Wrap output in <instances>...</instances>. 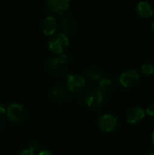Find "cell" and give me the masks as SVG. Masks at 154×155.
Returning <instances> with one entry per match:
<instances>
[{"label":"cell","instance_id":"6da1fadb","mask_svg":"<svg viewBox=\"0 0 154 155\" xmlns=\"http://www.w3.org/2000/svg\"><path fill=\"white\" fill-rule=\"evenodd\" d=\"M68 46H69V38L65 34L63 33L54 35L48 44V47L50 51L55 55H61L64 54Z\"/></svg>","mask_w":154,"mask_h":155},{"label":"cell","instance_id":"7a4b0ae2","mask_svg":"<svg viewBox=\"0 0 154 155\" xmlns=\"http://www.w3.org/2000/svg\"><path fill=\"white\" fill-rule=\"evenodd\" d=\"M98 127L101 131L104 133H112L114 132L119 126L118 118L113 114H103L97 120Z\"/></svg>","mask_w":154,"mask_h":155},{"label":"cell","instance_id":"3957f363","mask_svg":"<svg viewBox=\"0 0 154 155\" xmlns=\"http://www.w3.org/2000/svg\"><path fill=\"white\" fill-rule=\"evenodd\" d=\"M5 115L13 124H21L25 119V109L23 105L17 103H13L5 108Z\"/></svg>","mask_w":154,"mask_h":155},{"label":"cell","instance_id":"277c9868","mask_svg":"<svg viewBox=\"0 0 154 155\" xmlns=\"http://www.w3.org/2000/svg\"><path fill=\"white\" fill-rule=\"evenodd\" d=\"M140 80H141V74L135 69H128L123 71L119 78L120 84L124 88H131L137 85Z\"/></svg>","mask_w":154,"mask_h":155},{"label":"cell","instance_id":"5b68a950","mask_svg":"<svg viewBox=\"0 0 154 155\" xmlns=\"http://www.w3.org/2000/svg\"><path fill=\"white\" fill-rule=\"evenodd\" d=\"M65 85L68 91L72 93H79L85 86V79L80 74H71L66 76Z\"/></svg>","mask_w":154,"mask_h":155},{"label":"cell","instance_id":"8992f818","mask_svg":"<svg viewBox=\"0 0 154 155\" xmlns=\"http://www.w3.org/2000/svg\"><path fill=\"white\" fill-rule=\"evenodd\" d=\"M84 101L88 107L96 108L103 102V94L98 88L90 89L86 92Z\"/></svg>","mask_w":154,"mask_h":155},{"label":"cell","instance_id":"52a82bcc","mask_svg":"<svg viewBox=\"0 0 154 155\" xmlns=\"http://www.w3.org/2000/svg\"><path fill=\"white\" fill-rule=\"evenodd\" d=\"M47 8L55 14H63L69 9L70 0H46Z\"/></svg>","mask_w":154,"mask_h":155},{"label":"cell","instance_id":"ba28073f","mask_svg":"<svg viewBox=\"0 0 154 155\" xmlns=\"http://www.w3.org/2000/svg\"><path fill=\"white\" fill-rule=\"evenodd\" d=\"M145 111L140 106H133L130 108L126 113V121L129 124H137L145 117Z\"/></svg>","mask_w":154,"mask_h":155},{"label":"cell","instance_id":"9c48e42d","mask_svg":"<svg viewBox=\"0 0 154 155\" xmlns=\"http://www.w3.org/2000/svg\"><path fill=\"white\" fill-rule=\"evenodd\" d=\"M69 62V56L65 54L57 55L56 57L51 58L46 63V69L49 72H56L60 67Z\"/></svg>","mask_w":154,"mask_h":155},{"label":"cell","instance_id":"30bf717a","mask_svg":"<svg viewBox=\"0 0 154 155\" xmlns=\"http://www.w3.org/2000/svg\"><path fill=\"white\" fill-rule=\"evenodd\" d=\"M57 26L58 23L56 19L54 16L49 15L45 17L42 23V31L46 35H54L55 31L57 30Z\"/></svg>","mask_w":154,"mask_h":155},{"label":"cell","instance_id":"8fae6325","mask_svg":"<svg viewBox=\"0 0 154 155\" xmlns=\"http://www.w3.org/2000/svg\"><path fill=\"white\" fill-rule=\"evenodd\" d=\"M136 13L140 17L143 19H149L153 15V8L148 2L142 1L136 5Z\"/></svg>","mask_w":154,"mask_h":155},{"label":"cell","instance_id":"7c38bea8","mask_svg":"<svg viewBox=\"0 0 154 155\" xmlns=\"http://www.w3.org/2000/svg\"><path fill=\"white\" fill-rule=\"evenodd\" d=\"M86 77L91 81H100L103 78V74L101 70L96 67H90L85 70Z\"/></svg>","mask_w":154,"mask_h":155},{"label":"cell","instance_id":"4fadbf2b","mask_svg":"<svg viewBox=\"0 0 154 155\" xmlns=\"http://www.w3.org/2000/svg\"><path fill=\"white\" fill-rule=\"evenodd\" d=\"M113 80L110 79V78H107V77H103L100 81H99V86H98V89L103 93H107L109 91H111L113 89Z\"/></svg>","mask_w":154,"mask_h":155},{"label":"cell","instance_id":"5bb4252c","mask_svg":"<svg viewBox=\"0 0 154 155\" xmlns=\"http://www.w3.org/2000/svg\"><path fill=\"white\" fill-rule=\"evenodd\" d=\"M51 95L54 98V99H65L68 95L66 89L63 88V87H54L52 91H51Z\"/></svg>","mask_w":154,"mask_h":155},{"label":"cell","instance_id":"9a60e30c","mask_svg":"<svg viewBox=\"0 0 154 155\" xmlns=\"http://www.w3.org/2000/svg\"><path fill=\"white\" fill-rule=\"evenodd\" d=\"M62 27L64 29V34H70L72 33L73 29H74V24L72 22V20L68 17H64L62 19Z\"/></svg>","mask_w":154,"mask_h":155},{"label":"cell","instance_id":"2e32d148","mask_svg":"<svg viewBox=\"0 0 154 155\" xmlns=\"http://www.w3.org/2000/svg\"><path fill=\"white\" fill-rule=\"evenodd\" d=\"M141 70H142V74L144 76H150V75L153 74L154 73L153 64L151 63H146V64H143Z\"/></svg>","mask_w":154,"mask_h":155},{"label":"cell","instance_id":"e0dca14e","mask_svg":"<svg viewBox=\"0 0 154 155\" xmlns=\"http://www.w3.org/2000/svg\"><path fill=\"white\" fill-rule=\"evenodd\" d=\"M39 148V143L36 142V141H31L29 143V145H28V149L33 151L34 153H35L36 150H38Z\"/></svg>","mask_w":154,"mask_h":155},{"label":"cell","instance_id":"ac0fdd59","mask_svg":"<svg viewBox=\"0 0 154 155\" xmlns=\"http://www.w3.org/2000/svg\"><path fill=\"white\" fill-rule=\"evenodd\" d=\"M145 114H147L149 116H151V117H154V104H150L148 107H147V109H146V111H145Z\"/></svg>","mask_w":154,"mask_h":155},{"label":"cell","instance_id":"d6986e66","mask_svg":"<svg viewBox=\"0 0 154 155\" xmlns=\"http://www.w3.org/2000/svg\"><path fill=\"white\" fill-rule=\"evenodd\" d=\"M16 155H35V153H34L33 151L29 150V149H23L21 151H19Z\"/></svg>","mask_w":154,"mask_h":155},{"label":"cell","instance_id":"ffe728a7","mask_svg":"<svg viewBox=\"0 0 154 155\" xmlns=\"http://www.w3.org/2000/svg\"><path fill=\"white\" fill-rule=\"evenodd\" d=\"M37 155H53L51 152H49L48 150H41L38 152Z\"/></svg>","mask_w":154,"mask_h":155},{"label":"cell","instance_id":"44dd1931","mask_svg":"<svg viewBox=\"0 0 154 155\" xmlns=\"http://www.w3.org/2000/svg\"><path fill=\"white\" fill-rule=\"evenodd\" d=\"M5 114V108L2 104H0V117L4 116Z\"/></svg>","mask_w":154,"mask_h":155},{"label":"cell","instance_id":"7402d4cb","mask_svg":"<svg viewBox=\"0 0 154 155\" xmlns=\"http://www.w3.org/2000/svg\"><path fill=\"white\" fill-rule=\"evenodd\" d=\"M152 143H153L154 146V132L152 133Z\"/></svg>","mask_w":154,"mask_h":155},{"label":"cell","instance_id":"603a6c76","mask_svg":"<svg viewBox=\"0 0 154 155\" xmlns=\"http://www.w3.org/2000/svg\"><path fill=\"white\" fill-rule=\"evenodd\" d=\"M152 31L153 32L154 34V21L152 22Z\"/></svg>","mask_w":154,"mask_h":155},{"label":"cell","instance_id":"cb8c5ba5","mask_svg":"<svg viewBox=\"0 0 154 155\" xmlns=\"http://www.w3.org/2000/svg\"><path fill=\"white\" fill-rule=\"evenodd\" d=\"M149 155H154V153H151Z\"/></svg>","mask_w":154,"mask_h":155}]
</instances>
